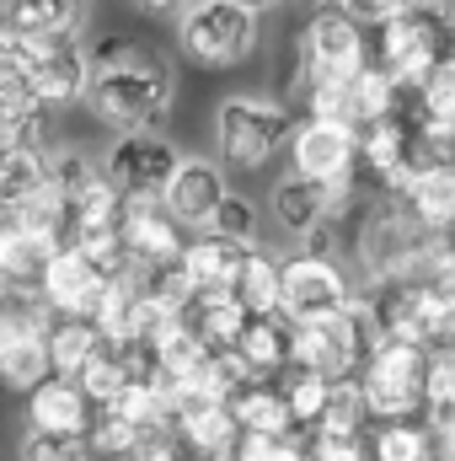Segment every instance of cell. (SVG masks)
<instances>
[{
    "label": "cell",
    "instance_id": "60d3db41",
    "mask_svg": "<svg viewBox=\"0 0 455 461\" xmlns=\"http://www.w3.org/2000/svg\"><path fill=\"white\" fill-rule=\"evenodd\" d=\"M193 0H134V11H145V16H183Z\"/></svg>",
    "mask_w": 455,
    "mask_h": 461
},
{
    "label": "cell",
    "instance_id": "5bb4252c",
    "mask_svg": "<svg viewBox=\"0 0 455 461\" xmlns=\"http://www.w3.org/2000/svg\"><path fill=\"white\" fill-rule=\"evenodd\" d=\"M226 194H230L226 172H220L215 161H204V156H183V167L172 172V183H166L161 204H166L183 226H210Z\"/></svg>",
    "mask_w": 455,
    "mask_h": 461
},
{
    "label": "cell",
    "instance_id": "ac0fdd59",
    "mask_svg": "<svg viewBox=\"0 0 455 461\" xmlns=\"http://www.w3.org/2000/svg\"><path fill=\"white\" fill-rule=\"evenodd\" d=\"M241 258H246L241 241L204 230V236H193V241L183 247V274L193 279V290H230L236 274H241Z\"/></svg>",
    "mask_w": 455,
    "mask_h": 461
},
{
    "label": "cell",
    "instance_id": "e0dca14e",
    "mask_svg": "<svg viewBox=\"0 0 455 461\" xmlns=\"http://www.w3.org/2000/svg\"><path fill=\"white\" fill-rule=\"evenodd\" d=\"M16 38H81L92 0H5Z\"/></svg>",
    "mask_w": 455,
    "mask_h": 461
},
{
    "label": "cell",
    "instance_id": "30bf717a",
    "mask_svg": "<svg viewBox=\"0 0 455 461\" xmlns=\"http://www.w3.org/2000/svg\"><path fill=\"white\" fill-rule=\"evenodd\" d=\"M290 172L333 188L359 172V129L343 118H306L290 134Z\"/></svg>",
    "mask_w": 455,
    "mask_h": 461
},
{
    "label": "cell",
    "instance_id": "44dd1931",
    "mask_svg": "<svg viewBox=\"0 0 455 461\" xmlns=\"http://www.w3.org/2000/svg\"><path fill=\"white\" fill-rule=\"evenodd\" d=\"M236 354L246 359L252 375H279L290 365V322L279 312H257L241 322V339H236Z\"/></svg>",
    "mask_w": 455,
    "mask_h": 461
},
{
    "label": "cell",
    "instance_id": "d6986e66",
    "mask_svg": "<svg viewBox=\"0 0 455 461\" xmlns=\"http://www.w3.org/2000/svg\"><path fill=\"white\" fill-rule=\"evenodd\" d=\"M273 221L290 230L295 241H306L311 230L327 226V188L311 183V177H300V172L279 177L273 183Z\"/></svg>",
    "mask_w": 455,
    "mask_h": 461
},
{
    "label": "cell",
    "instance_id": "277c9868",
    "mask_svg": "<svg viewBox=\"0 0 455 461\" xmlns=\"http://www.w3.org/2000/svg\"><path fill=\"white\" fill-rule=\"evenodd\" d=\"M364 386V408L375 424L386 419H418L424 413V392H429V344H407V339H380L375 354L359 370Z\"/></svg>",
    "mask_w": 455,
    "mask_h": 461
},
{
    "label": "cell",
    "instance_id": "52a82bcc",
    "mask_svg": "<svg viewBox=\"0 0 455 461\" xmlns=\"http://www.w3.org/2000/svg\"><path fill=\"white\" fill-rule=\"evenodd\" d=\"M11 59L22 65L27 92L43 108H70L92 86V59H86V49L76 38H16Z\"/></svg>",
    "mask_w": 455,
    "mask_h": 461
},
{
    "label": "cell",
    "instance_id": "836d02e7",
    "mask_svg": "<svg viewBox=\"0 0 455 461\" xmlns=\"http://www.w3.org/2000/svg\"><path fill=\"white\" fill-rule=\"evenodd\" d=\"M97 177H103V167H97L92 156H81V150H49V183H54L65 199L86 194Z\"/></svg>",
    "mask_w": 455,
    "mask_h": 461
},
{
    "label": "cell",
    "instance_id": "ba28073f",
    "mask_svg": "<svg viewBox=\"0 0 455 461\" xmlns=\"http://www.w3.org/2000/svg\"><path fill=\"white\" fill-rule=\"evenodd\" d=\"M364 65H370L364 27L353 16H343L338 5H322L300 32V86H311V81H353Z\"/></svg>",
    "mask_w": 455,
    "mask_h": 461
},
{
    "label": "cell",
    "instance_id": "5b68a950",
    "mask_svg": "<svg viewBox=\"0 0 455 461\" xmlns=\"http://www.w3.org/2000/svg\"><path fill=\"white\" fill-rule=\"evenodd\" d=\"M353 301V285L338 268L333 252H295L284 258V279H279V317L290 328H327L338 322Z\"/></svg>",
    "mask_w": 455,
    "mask_h": 461
},
{
    "label": "cell",
    "instance_id": "b9f144b4",
    "mask_svg": "<svg viewBox=\"0 0 455 461\" xmlns=\"http://www.w3.org/2000/svg\"><path fill=\"white\" fill-rule=\"evenodd\" d=\"M16 339H27V333H16V322H11V317L0 312V359L11 354V344H16Z\"/></svg>",
    "mask_w": 455,
    "mask_h": 461
},
{
    "label": "cell",
    "instance_id": "ffe728a7",
    "mask_svg": "<svg viewBox=\"0 0 455 461\" xmlns=\"http://www.w3.org/2000/svg\"><path fill=\"white\" fill-rule=\"evenodd\" d=\"M230 413H236L241 435H284V429H295V419H290L284 392H279L273 375H252V381L230 397Z\"/></svg>",
    "mask_w": 455,
    "mask_h": 461
},
{
    "label": "cell",
    "instance_id": "9a60e30c",
    "mask_svg": "<svg viewBox=\"0 0 455 461\" xmlns=\"http://www.w3.org/2000/svg\"><path fill=\"white\" fill-rule=\"evenodd\" d=\"M172 440H177L193 461H210V456L236 451L241 424H236L230 402H183V408L172 413Z\"/></svg>",
    "mask_w": 455,
    "mask_h": 461
},
{
    "label": "cell",
    "instance_id": "7bdbcfd3",
    "mask_svg": "<svg viewBox=\"0 0 455 461\" xmlns=\"http://www.w3.org/2000/svg\"><path fill=\"white\" fill-rule=\"evenodd\" d=\"M16 43V27H11V16H5V5H0V54Z\"/></svg>",
    "mask_w": 455,
    "mask_h": 461
},
{
    "label": "cell",
    "instance_id": "1f68e13d",
    "mask_svg": "<svg viewBox=\"0 0 455 461\" xmlns=\"http://www.w3.org/2000/svg\"><path fill=\"white\" fill-rule=\"evenodd\" d=\"M86 440H92L97 461H123V456H134V451L145 446V435H139V429H129L123 419H113L108 408H97V419H92Z\"/></svg>",
    "mask_w": 455,
    "mask_h": 461
},
{
    "label": "cell",
    "instance_id": "8d00e7d4",
    "mask_svg": "<svg viewBox=\"0 0 455 461\" xmlns=\"http://www.w3.org/2000/svg\"><path fill=\"white\" fill-rule=\"evenodd\" d=\"M424 424H429V435L445 446L455 440V392H429L424 397Z\"/></svg>",
    "mask_w": 455,
    "mask_h": 461
},
{
    "label": "cell",
    "instance_id": "ab89813d",
    "mask_svg": "<svg viewBox=\"0 0 455 461\" xmlns=\"http://www.w3.org/2000/svg\"><path fill=\"white\" fill-rule=\"evenodd\" d=\"M123 461H193V456H188L183 446H172V440L161 435V440H145V446H139L134 456H123Z\"/></svg>",
    "mask_w": 455,
    "mask_h": 461
},
{
    "label": "cell",
    "instance_id": "f546056e",
    "mask_svg": "<svg viewBox=\"0 0 455 461\" xmlns=\"http://www.w3.org/2000/svg\"><path fill=\"white\" fill-rule=\"evenodd\" d=\"M54 375V365H49V344L43 339H16L11 354L0 359V381L11 386V392H32L38 381H49Z\"/></svg>",
    "mask_w": 455,
    "mask_h": 461
},
{
    "label": "cell",
    "instance_id": "cb8c5ba5",
    "mask_svg": "<svg viewBox=\"0 0 455 461\" xmlns=\"http://www.w3.org/2000/svg\"><path fill=\"white\" fill-rule=\"evenodd\" d=\"M370 461H440V440L429 435L424 419H386L364 440Z\"/></svg>",
    "mask_w": 455,
    "mask_h": 461
},
{
    "label": "cell",
    "instance_id": "603a6c76",
    "mask_svg": "<svg viewBox=\"0 0 455 461\" xmlns=\"http://www.w3.org/2000/svg\"><path fill=\"white\" fill-rule=\"evenodd\" d=\"M43 344H49V365H54V375H81L86 359L108 344V339H103V328H97L92 317H59V312H54Z\"/></svg>",
    "mask_w": 455,
    "mask_h": 461
},
{
    "label": "cell",
    "instance_id": "74e56055",
    "mask_svg": "<svg viewBox=\"0 0 455 461\" xmlns=\"http://www.w3.org/2000/svg\"><path fill=\"white\" fill-rule=\"evenodd\" d=\"M311 461H370L364 440H333V435H311Z\"/></svg>",
    "mask_w": 455,
    "mask_h": 461
},
{
    "label": "cell",
    "instance_id": "6da1fadb",
    "mask_svg": "<svg viewBox=\"0 0 455 461\" xmlns=\"http://www.w3.org/2000/svg\"><path fill=\"white\" fill-rule=\"evenodd\" d=\"M86 103L92 113L103 118L118 134H134V129H156L166 108H172V70L166 59L156 54H129L118 65L92 70V86H86Z\"/></svg>",
    "mask_w": 455,
    "mask_h": 461
},
{
    "label": "cell",
    "instance_id": "7c38bea8",
    "mask_svg": "<svg viewBox=\"0 0 455 461\" xmlns=\"http://www.w3.org/2000/svg\"><path fill=\"white\" fill-rule=\"evenodd\" d=\"M118 236H123V252L134 268H161V263H183V221L161 204V199H123V215H118Z\"/></svg>",
    "mask_w": 455,
    "mask_h": 461
},
{
    "label": "cell",
    "instance_id": "8fae6325",
    "mask_svg": "<svg viewBox=\"0 0 455 461\" xmlns=\"http://www.w3.org/2000/svg\"><path fill=\"white\" fill-rule=\"evenodd\" d=\"M108 285H113V274H103L76 241H65V247L43 263V274H38V295H43L49 312H59V317H97Z\"/></svg>",
    "mask_w": 455,
    "mask_h": 461
},
{
    "label": "cell",
    "instance_id": "7a4b0ae2",
    "mask_svg": "<svg viewBox=\"0 0 455 461\" xmlns=\"http://www.w3.org/2000/svg\"><path fill=\"white\" fill-rule=\"evenodd\" d=\"M290 134H295L290 103H273V97H257V92H236L215 113V145H220L226 167H241V172L268 167L290 145Z\"/></svg>",
    "mask_w": 455,
    "mask_h": 461
},
{
    "label": "cell",
    "instance_id": "4316f807",
    "mask_svg": "<svg viewBox=\"0 0 455 461\" xmlns=\"http://www.w3.org/2000/svg\"><path fill=\"white\" fill-rule=\"evenodd\" d=\"M279 392H284V408H290L295 429H300V435H317L322 408H327V392H333V375H322V370H300V365H284V370H279Z\"/></svg>",
    "mask_w": 455,
    "mask_h": 461
},
{
    "label": "cell",
    "instance_id": "f1b7e54d",
    "mask_svg": "<svg viewBox=\"0 0 455 461\" xmlns=\"http://www.w3.org/2000/svg\"><path fill=\"white\" fill-rule=\"evenodd\" d=\"M76 381H81V392H86L97 408H108V402L118 397V386L129 381V359H123V348H118V344H103L92 359H86V370H81Z\"/></svg>",
    "mask_w": 455,
    "mask_h": 461
},
{
    "label": "cell",
    "instance_id": "d4e9b609",
    "mask_svg": "<svg viewBox=\"0 0 455 461\" xmlns=\"http://www.w3.org/2000/svg\"><path fill=\"white\" fill-rule=\"evenodd\" d=\"M49 188V150L38 145H0V210L27 204Z\"/></svg>",
    "mask_w": 455,
    "mask_h": 461
},
{
    "label": "cell",
    "instance_id": "d6a6232c",
    "mask_svg": "<svg viewBox=\"0 0 455 461\" xmlns=\"http://www.w3.org/2000/svg\"><path fill=\"white\" fill-rule=\"evenodd\" d=\"M257 204L246 199V194H226L220 199V210H215V221L204 230H215V236H230V241H241V247H257Z\"/></svg>",
    "mask_w": 455,
    "mask_h": 461
},
{
    "label": "cell",
    "instance_id": "8992f818",
    "mask_svg": "<svg viewBox=\"0 0 455 461\" xmlns=\"http://www.w3.org/2000/svg\"><path fill=\"white\" fill-rule=\"evenodd\" d=\"M177 43L193 65L230 70L257 49V11H246L236 0H193L177 16Z\"/></svg>",
    "mask_w": 455,
    "mask_h": 461
},
{
    "label": "cell",
    "instance_id": "4dcf8cb0",
    "mask_svg": "<svg viewBox=\"0 0 455 461\" xmlns=\"http://www.w3.org/2000/svg\"><path fill=\"white\" fill-rule=\"evenodd\" d=\"M236 461H311V435L284 429V435H241Z\"/></svg>",
    "mask_w": 455,
    "mask_h": 461
},
{
    "label": "cell",
    "instance_id": "484cf974",
    "mask_svg": "<svg viewBox=\"0 0 455 461\" xmlns=\"http://www.w3.org/2000/svg\"><path fill=\"white\" fill-rule=\"evenodd\" d=\"M279 279H284V263H279L273 252H263V247H246L230 295L241 301L246 317H257V312H279Z\"/></svg>",
    "mask_w": 455,
    "mask_h": 461
},
{
    "label": "cell",
    "instance_id": "3957f363",
    "mask_svg": "<svg viewBox=\"0 0 455 461\" xmlns=\"http://www.w3.org/2000/svg\"><path fill=\"white\" fill-rule=\"evenodd\" d=\"M455 54V27L440 11L407 5L391 22L375 27V65L386 76H397L402 86H424L445 59Z\"/></svg>",
    "mask_w": 455,
    "mask_h": 461
},
{
    "label": "cell",
    "instance_id": "e575fe53",
    "mask_svg": "<svg viewBox=\"0 0 455 461\" xmlns=\"http://www.w3.org/2000/svg\"><path fill=\"white\" fill-rule=\"evenodd\" d=\"M22 461H97V451H92L86 435H43V429H27Z\"/></svg>",
    "mask_w": 455,
    "mask_h": 461
},
{
    "label": "cell",
    "instance_id": "f35d334b",
    "mask_svg": "<svg viewBox=\"0 0 455 461\" xmlns=\"http://www.w3.org/2000/svg\"><path fill=\"white\" fill-rule=\"evenodd\" d=\"M129 54H139V43H134V38H123V32H113V38H97V43L86 49L92 70H103V65H118V59H129Z\"/></svg>",
    "mask_w": 455,
    "mask_h": 461
},
{
    "label": "cell",
    "instance_id": "9c48e42d",
    "mask_svg": "<svg viewBox=\"0 0 455 461\" xmlns=\"http://www.w3.org/2000/svg\"><path fill=\"white\" fill-rule=\"evenodd\" d=\"M183 167V150L161 134V129H134V134H118V145L108 150L103 172L123 199H161L172 172Z\"/></svg>",
    "mask_w": 455,
    "mask_h": 461
},
{
    "label": "cell",
    "instance_id": "4fadbf2b",
    "mask_svg": "<svg viewBox=\"0 0 455 461\" xmlns=\"http://www.w3.org/2000/svg\"><path fill=\"white\" fill-rule=\"evenodd\" d=\"M97 419V402L81 392L76 375H49L27 392V429L43 435H86Z\"/></svg>",
    "mask_w": 455,
    "mask_h": 461
},
{
    "label": "cell",
    "instance_id": "ee69618b",
    "mask_svg": "<svg viewBox=\"0 0 455 461\" xmlns=\"http://www.w3.org/2000/svg\"><path fill=\"white\" fill-rule=\"evenodd\" d=\"M236 5H246V11H257V16H263V11H273V5H284V0H236Z\"/></svg>",
    "mask_w": 455,
    "mask_h": 461
},
{
    "label": "cell",
    "instance_id": "83f0119b",
    "mask_svg": "<svg viewBox=\"0 0 455 461\" xmlns=\"http://www.w3.org/2000/svg\"><path fill=\"white\" fill-rule=\"evenodd\" d=\"M370 424H375V419H370V408H364V386H359V375L333 381L317 435H333V440H364V429H370Z\"/></svg>",
    "mask_w": 455,
    "mask_h": 461
},
{
    "label": "cell",
    "instance_id": "2e32d148",
    "mask_svg": "<svg viewBox=\"0 0 455 461\" xmlns=\"http://www.w3.org/2000/svg\"><path fill=\"white\" fill-rule=\"evenodd\" d=\"M413 221L424 230H455V161H429L413 172V183L402 188Z\"/></svg>",
    "mask_w": 455,
    "mask_h": 461
},
{
    "label": "cell",
    "instance_id": "7402d4cb",
    "mask_svg": "<svg viewBox=\"0 0 455 461\" xmlns=\"http://www.w3.org/2000/svg\"><path fill=\"white\" fill-rule=\"evenodd\" d=\"M183 322L204 339V348H236L246 312H241V301H236L230 290H199V295L188 301Z\"/></svg>",
    "mask_w": 455,
    "mask_h": 461
},
{
    "label": "cell",
    "instance_id": "d590c367",
    "mask_svg": "<svg viewBox=\"0 0 455 461\" xmlns=\"http://www.w3.org/2000/svg\"><path fill=\"white\" fill-rule=\"evenodd\" d=\"M343 16H353L359 27H380V22H391L397 11H407L413 0H333Z\"/></svg>",
    "mask_w": 455,
    "mask_h": 461
}]
</instances>
